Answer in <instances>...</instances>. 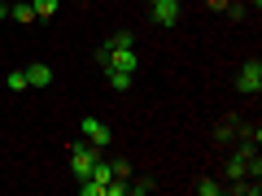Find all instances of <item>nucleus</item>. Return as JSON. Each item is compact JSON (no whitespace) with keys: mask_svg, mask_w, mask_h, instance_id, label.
Here are the masks:
<instances>
[{"mask_svg":"<svg viewBox=\"0 0 262 196\" xmlns=\"http://www.w3.org/2000/svg\"><path fill=\"white\" fill-rule=\"evenodd\" d=\"M27 70H9V92H27Z\"/></svg>","mask_w":262,"mask_h":196,"instance_id":"nucleus-9","label":"nucleus"},{"mask_svg":"<svg viewBox=\"0 0 262 196\" xmlns=\"http://www.w3.org/2000/svg\"><path fill=\"white\" fill-rule=\"evenodd\" d=\"M131 44H136V39H131V31H118V35L110 39V48H131Z\"/></svg>","mask_w":262,"mask_h":196,"instance_id":"nucleus-12","label":"nucleus"},{"mask_svg":"<svg viewBox=\"0 0 262 196\" xmlns=\"http://www.w3.org/2000/svg\"><path fill=\"white\" fill-rule=\"evenodd\" d=\"M27 83H31V87H48V83H53V70H48L44 61H35V65L27 70Z\"/></svg>","mask_w":262,"mask_h":196,"instance_id":"nucleus-5","label":"nucleus"},{"mask_svg":"<svg viewBox=\"0 0 262 196\" xmlns=\"http://www.w3.org/2000/svg\"><path fill=\"white\" fill-rule=\"evenodd\" d=\"M31 9H35V18H53L61 5H57V0H31Z\"/></svg>","mask_w":262,"mask_h":196,"instance_id":"nucleus-8","label":"nucleus"},{"mask_svg":"<svg viewBox=\"0 0 262 196\" xmlns=\"http://www.w3.org/2000/svg\"><path fill=\"white\" fill-rule=\"evenodd\" d=\"M9 18H13V22H35V9L22 5V0H9Z\"/></svg>","mask_w":262,"mask_h":196,"instance_id":"nucleus-6","label":"nucleus"},{"mask_svg":"<svg viewBox=\"0 0 262 196\" xmlns=\"http://www.w3.org/2000/svg\"><path fill=\"white\" fill-rule=\"evenodd\" d=\"M105 79H110L114 92H127V87H131V75H122V70H105Z\"/></svg>","mask_w":262,"mask_h":196,"instance_id":"nucleus-7","label":"nucleus"},{"mask_svg":"<svg viewBox=\"0 0 262 196\" xmlns=\"http://www.w3.org/2000/svg\"><path fill=\"white\" fill-rule=\"evenodd\" d=\"M149 9H153V22H162V27H175L184 5H179V0H153Z\"/></svg>","mask_w":262,"mask_h":196,"instance_id":"nucleus-4","label":"nucleus"},{"mask_svg":"<svg viewBox=\"0 0 262 196\" xmlns=\"http://www.w3.org/2000/svg\"><path fill=\"white\" fill-rule=\"evenodd\" d=\"M127 192H136V196H149V192H153V183H149V179H136V183H127Z\"/></svg>","mask_w":262,"mask_h":196,"instance_id":"nucleus-10","label":"nucleus"},{"mask_svg":"<svg viewBox=\"0 0 262 196\" xmlns=\"http://www.w3.org/2000/svg\"><path fill=\"white\" fill-rule=\"evenodd\" d=\"M105 48H110V44H105ZM105 70L136 75V70H140V57H136V48H110V57H105Z\"/></svg>","mask_w":262,"mask_h":196,"instance_id":"nucleus-2","label":"nucleus"},{"mask_svg":"<svg viewBox=\"0 0 262 196\" xmlns=\"http://www.w3.org/2000/svg\"><path fill=\"white\" fill-rule=\"evenodd\" d=\"M79 135H83L92 149H110V144H114V131L105 127L101 118H83V122H79Z\"/></svg>","mask_w":262,"mask_h":196,"instance_id":"nucleus-1","label":"nucleus"},{"mask_svg":"<svg viewBox=\"0 0 262 196\" xmlns=\"http://www.w3.org/2000/svg\"><path fill=\"white\" fill-rule=\"evenodd\" d=\"M110 170H114V179H127V175H131V166H127V157H114V166H110Z\"/></svg>","mask_w":262,"mask_h":196,"instance_id":"nucleus-13","label":"nucleus"},{"mask_svg":"<svg viewBox=\"0 0 262 196\" xmlns=\"http://www.w3.org/2000/svg\"><path fill=\"white\" fill-rule=\"evenodd\" d=\"M236 87H241L245 96H258V92H262V65L249 61V65L241 70V79H236Z\"/></svg>","mask_w":262,"mask_h":196,"instance_id":"nucleus-3","label":"nucleus"},{"mask_svg":"<svg viewBox=\"0 0 262 196\" xmlns=\"http://www.w3.org/2000/svg\"><path fill=\"white\" fill-rule=\"evenodd\" d=\"M196 192H201V196H214L219 183H214V179H201V183H196Z\"/></svg>","mask_w":262,"mask_h":196,"instance_id":"nucleus-14","label":"nucleus"},{"mask_svg":"<svg viewBox=\"0 0 262 196\" xmlns=\"http://www.w3.org/2000/svg\"><path fill=\"white\" fill-rule=\"evenodd\" d=\"M105 196H127V183H122V179H110V183H105Z\"/></svg>","mask_w":262,"mask_h":196,"instance_id":"nucleus-11","label":"nucleus"},{"mask_svg":"<svg viewBox=\"0 0 262 196\" xmlns=\"http://www.w3.org/2000/svg\"><path fill=\"white\" fill-rule=\"evenodd\" d=\"M9 18V0H0V22Z\"/></svg>","mask_w":262,"mask_h":196,"instance_id":"nucleus-15","label":"nucleus"}]
</instances>
